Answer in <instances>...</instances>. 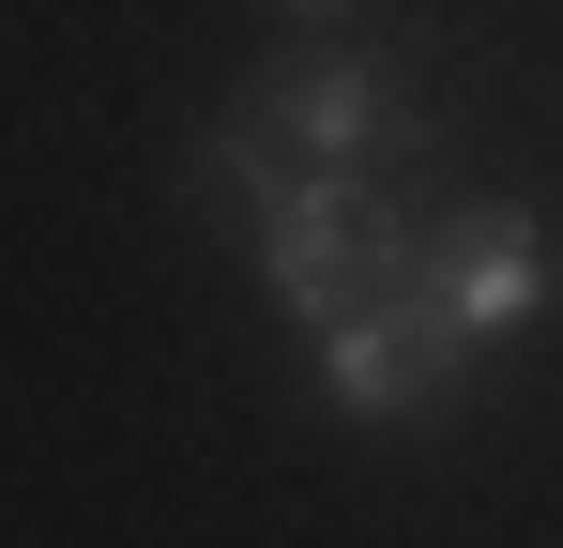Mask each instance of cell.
Instances as JSON below:
<instances>
[{
    "instance_id": "6da1fadb",
    "label": "cell",
    "mask_w": 563,
    "mask_h": 548,
    "mask_svg": "<svg viewBox=\"0 0 563 548\" xmlns=\"http://www.w3.org/2000/svg\"><path fill=\"white\" fill-rule=\"evenodd\" d=\"M411 244H427V183H396V168H275V198L244 213V260L305 336L411 289Z\"/></svg>"
},
{
    "instance_id": "7a4b0ae2",
    "label": "cell",
    "mask_w": 563,
    "mask_h": 548,
    "mask_svg": "<svg viewBox=\"0 0 563 548\" xmlns=\"http://www.w3.org/2000/svg\"><path fill=\"white\" fill-rule=\"evenodd\" d=\"M289 168H396V183H442V122L411 107V62L396 46H351V31H289L244 62L229 91Z\"/></svg>"
},
{
    "instance_id": "3957f363",
    "label": "cell",
    "mask_w": 563,
    "mask_h": 548,
    "mask_svg": "<svg viewBox=\"0 0 563 548\" xmlns=\"http://www.w3.org/2000/svg\"><path fill=\"white\" fill-rule=\"evenodd\" d=\"M411 289H427V320H442L457 351L533 336V305H549V213H533V198H427Z\"/></svg>"
},
{
    "instance_id": "277c9868",
    "label": "cell",
    "mask_w": 563,
    "mask_h": 548,
    "mask_svg": "<svg viewBox=\"0 0 563 548\" xmlns=\"http://www.w3.org/2000/svg\"><path fill=\"white\" fill-rule=\"evenodd\" d=\"M305 365H320V396H335L351 427H457V396H472L487 351H457V336L427 320V289H380L351 320H320Z\"/></svg>"
},
{
    "instance_id": "5b68a950",
    "label": "cell",
    "mask_w": 563,
    "mask_h": 548,
    "mask_svg": "<svg viewBox=\"0 0 563 548\" xmlns=\"http://www.w3.org/2000/svg\"><path fill=\"white\" fill-rule=\"evenodd\" d=\"M275 15H305V31H335V15H366V0H275Z\"/></svg>"
}]
</instances>
